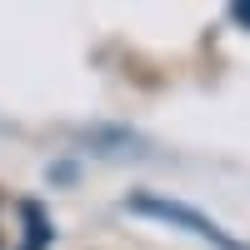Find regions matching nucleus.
I'll list each match as a JSON object with an SVG mask.
<instances>
[{
  "instance_id": "obj_1",
  "label": "nucleus",
  "mask_w": 250,
  "mask_h": 250,
  "mask_svg": "<svg viewBox=\"0 0 250 250\" xmlns=\"http://www.w3.org/2000/svg\"><path fill=\"white\" fill-rule=\"evenodd\" d=\"M130 205H135L140 215H155V220H170V225H180V230H195V235H205L215 250H240V245H235L230 235H225V230H215V225L205 220V215L185 210L180 200H165V195H130Z\"/></svg>"
},
{
  "instance_id": "obj_2",
  "label": "nucleus",
  "mask_w": 250,
  "mask_h": 250,
  "mask_svg": "<svg viewBox=\"0 0 250 250\" xmlns=\"http://www.w3.org/2000/svg\"><path fill=\"white\" fill-rule=\"evenodd\" d=\"M230 15H235V20H240V25H250V0H240V5H235V10H230Z\"/></svg>"
}]
</instances>
